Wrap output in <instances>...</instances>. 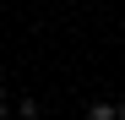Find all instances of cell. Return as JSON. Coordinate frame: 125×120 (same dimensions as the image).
<instances>
[{"instance_id": "6da1fadb", "label": "cell", "mask_w": 125, "mask_h": 120, "mask_svg": "<svg viewBox=\"0 0 125 120\" xmlns=\"http://www.w3.org/2000/svg\"><path fill=\"white\" fill-rule=\"evenodd\" d=\"M11 120H44V115H38V98H27V93H22V98H16V115H11Z\"/></svg>"}]
</instances>
